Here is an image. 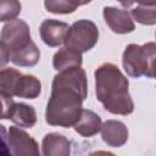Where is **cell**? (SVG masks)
Wrapping results in <instances>:
<instances>
[{
  "mask_svg": "<svg viewBox=\"0 0 156 156\" xmlns=\"http://www.w3.org/2000/svg\"><path fill=\"white\" fill-rule=\"evenodd\" d=\"M87 95V74L80 66L60 71L52 80L45 111L46 123L63 128L73 127L82 115V104Z\"/></svg>",
  "mask_w": 156,
  "mask_h": 156,
  "instance_id": "cell-1",
  "label": "cell"
},
{
  "mask_svg": "<svg viewBox=\"0 0 156 156\" xmlns=\"http://www.w3.org/2000/svg\"><path fill=\"white\" fill-rule=\"evenodd\" d=\"M95 94L105 110L113 115H130L134 102L128 91L129 82L121 69L106 62L95 69Z\"/></svg>",
  "mask_w": 156,
  "mask_h": 156,
  "instance_id": "cell-2",
  "label": "cell"
},
{
  "mask_svg": "<svg viewBox=\"0 0 156 156\" xmlns=\"http://www.w3.org/2000/svg\"><path fill=\"white\" fill-rule=\"evenodd\" d=\"M1 65L7 61L20 67H33L40 58V51L30 38L29 26L23 20L9 21L1 30Z\"/></svg>",
  "mask_w": 156,
  "mask_h": 156,
  "instance_id": "cell-3",
  "label": "cell"
},
{
  "mask_svg": "<svg viewBox=\"0 0 156 156\" xmlns=\"http://www.w3.org/2000/svg\"><path fill=\"white\" fill-rule=\"evenodd\" d=\"M123 68L128 76L139 78H156V43H146L144 45L129 44L122 57Z\"/></svg>",
  "mask_w": 156,
  "mask_h": 156,
  "instance_id": "cell-4",
  "label": "cell"
},
{
  "mask_svg": "<svg viewBox=\"0 0 156 156\" xmlns=\"http://www.w3.org/2000/svg\"><path fill=\"white\" fill-rule=\"evenodd\" d=\"M98 40L99 29L96 24L88 20H79L69 27L63 44L66 48L83 54L91 50Z\"/></svg>",
  "mask_w": 156,
  "mask_h": 156,
  "instance_id": "cell-5",
  "label": "cell"
},
{
  "mask_svg": "<svg viewBox=\"0 0 156 156\" xmlns=\"http://www.w3.org/2000/svg\"><path fill=\"white\" fill-rule=\"evenodd\" d=\"M2 144L12 155H39L38 143L24 130L18 127H10L7 130L1 126Z\"/></svg>",
  "mask_w": 156,
  "mask_h": 156,
  "instance_id": "cell-6",
  "label": "cell"
},
{
  "mask_svg": "<svg viewBox=\"0 0 156 156\" xmlns=\"http://www.w3.org/2000/svg\"><path fill=\"white\" fill-rule=\"evenodd\" d=\"M2 101V119H11L20 127L23 128H32L37 123V113L33 106L23 104V102H15L12 96L1 95Z\"/></svg>",
  "mask_w": 156,
  "mask_h": 156,
  "instance_id": "cell-7",
  "label": "cell"
},
{
  "mask_svg": "<svg viewBox=\"0 0 156 156\" xmlns=\"http://www.w3.org/2000/svg\"><path fill=\"white\" fill-rule=\"evenodd\" d=\"M104 18L110 29L117 34H127L135 29L133 18L127 10H121L112 6L104 7Z\"/></svg>",
  "mask_w": 156,
  "mask_h": 156,
  "instance_id": "cell-8",
  "label": "cell"
},
{
  "mask_svg": "<svg viewBox=\"0 0 156 156\" xmlns=\"http://www.w3.org/2000/svg\"><path fill=\"white\" fill-rule=\"evenodd\" d=\"M68 29L69 27L66 22L57 20H45L39 27V33L41 40L48 46L56 48L65 43Z\"/></svg>",
  "mask_w": 156,
  "mask_h": 156,
  "instance_id": "cell-9",
  "label": "cell"
},
{
  "mask_svg": "<svg viewBox=\"0 0 156 156\" xmlns=\"http://www.w3.org/2000/svg\"><path fill=\"white\" fill-rule=\"evenodd\" d=\"M101 136L108 146L119 147L128 140V129L124 123L116 119H108L101 127Z\"/></svg>",
  "mask_w": 156,
  "mask_h": 156,
  "instance_id": "cell-10",
  "label": "cell"
},
{
  "mask_svg": "<svg viewBox=\"0 0 156 156\" xmlns=\"http://www.w3.org/2000/svg\"><path fill=\"white\" fill-rule=\"evenodd\" d=\"M43 155L45 156H68L71 154V141L62 134L49 133L44 136Z\"/></svg>",
  "mask_w": 156,
  "mask_h": 156,
  "instance_id": "cell-11",
  "label": "cell"
},
{
  "mask_svg": "<svg viewBox=\"0 0 156 156\" xmlns=\"http://www.w3.org/2000/svg\"><path fill=\"white\" fill-rule=\"evenodd\" d=\"M101 127H102V122H101L100 116L96 115L94 111L85 110V108H83L79 119L73 126L74 130L85 138L98 134L101 130Z\"/></svg>",
  "mask_w": 156,
  "mask_h": 156,
  "instance_id": "cell-12",
  "label": "cell"
},
{
  "mask_svg": "<svg viewBox=\"0 0 156 156\" xmlns=\"http://www.w3.org/2000/svg\"><path fill=\"white\" fill-rule=\"evenodd\" d=\"M41 83L40 80L32 74H21L15 88L13 96L24 98V99H35L40 95Z\"/></svg>",
  "mask_w": 156,
  "mask_h": 156,
  "instance_id": "cell-13",
  "label": "cell"
},
{
  "mask_svg": "<svg viewBox=\"0 0 156 156\" xmlns=\"http://www.w3.org/2000/svg\"><path fill=\"white\" fill-rule=\"evenodd\" d=\"M82 54L68 49V48H62L60 49L52 57V66L56 71H63L67 68H72V67H78L82 66Z\"/></svg>",
  "mask_w": 156,
  "mask_h": 156,
  "instance_id": "cell-14",
  "label": "cell"
},
{
  "mask_svg": "<svg viewBox=\"0 0 156 156\" xmlns=\"http://www.w3.org/2000/svg\"><path fill=\"white\" fill-rule=\"evenodd\" d=\"M21 72L15 68H2L0 72V91L1 95L13 96L16 84L21 77Z\"/></svg>",
  "mask_w": 156,
  "mask_h": 156,
  "instance_id": "cell-15",
  "label": "cell"
},
{
  "mask_svg": "<svg viewBox=\"0 0 156 156\" xmlns=\"http://www.w3.org/2000/svg\"><path fill=\"white\" fill-rule=\"evenodd\" d=\"M134 21L145 26L156 24V6H138L130 11Z\"/></svg>",
  "mask_w": 156,
  "mask_h": 156,
  "instance_id": "cell-16",
  "label": "cell"
},
{
  "mask_svg": "<svg viewBox=\"0 0 156 156\" xmlns=\"http://www.w3.org/2000/svg\"><path fill=\"white\" fill-rule=\"evenodd\" d=\"M44 5L49 12L57 15L72 13L78 7V4L74 0H45Z\"/></svg>",
  "mask_w": 156,
  "mask_h": 156,
  "instance_id": "cell-17",
  "label": "cell"
},
{
  "mask_svg": "<svg viewBox=\"0 0 156 156\" xmlns=\"http://www.w3.org/2000/svg\"><path fill=\"white\" fill-rule=\"evenodd\" d=\"M0 21H12L21 12V2L18 0H0Z\"/></svg>",
  "mask_w": 156,
  "mask_h": 156,
  "instance_id": "cell-18",
  "label": "cell"
},
{
  "mask_svg": "<svg viewBox=\"0 0 156 156\" xmlns=\"http://www.w3.org/2000/svg\"><path fill=\"white\" fill-rule=\"evenodd\" d=\"M134 2H138L141 6H155L156 5V0H134Z\"/></svg>",
  "mask_w": 156,
  "mask_h": 156,
  "instance_id": "cell-19",
  "label": "cell"
},
{
  "mask_svg": "<svg viewBox=\"0 0 156 156\" xmlns=\"http://www.w3.org/2000/svg\"><path fill=\"white\" fill-rule=\"evenodd\" d=\"M117 1H119L123 7H129L134 4V0H117Z\"/></svg>",
  "mask_w": 156,
  "mask_h": 156,
  "instance_id": "cell-20",
  "label": "cell"
},
{
  "mask_svg": "<svg viewBox=\"0 0 156 156\" xmlns=\"http://www.w3.org/2000/svg\"><path fill=\"white\" fill-rule=\"evenodd\" d=\"M77 4H78V6H82V5H87V4H89L91 0H74Z\"/></svg>",
  "mask_w": 156,
  "mask_h": 156,
  "instance_id": "cell-21",
  "label": "cell"
}]
</instances>
